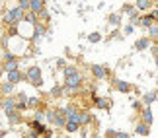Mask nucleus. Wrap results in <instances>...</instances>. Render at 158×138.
<instances>
[{"label":"nucleus","mask_w":158,"mask_h":138,"mask_svg":"<svg viewBox=\"0 0 158 138\" xmlns=\"http://www.w3.org/2000/svg\"><path fill=\"white\" fill-rule=\"evenodd\" d=\"M26 82H29L35 88L43 86V76H41V68L39 66H29L26 72Z\"/></svg>","instance_id":"obj_1"},{"label":"nucleus","mask_w":158,"mask_h":138,"mask_svg":"<svg viewBox=\"0 0 158 138\" xmlns=\"http://www.w3.org/2000/svg\"><path fill=\"white\" fill-rule=\"evenodd\" d=\"M82 86V76H80V72H76V74H72V76H66L64 78V92H74V89H78Z\"/></svg>","instance_id":"obj_2"},{"label":"nucleus","mask_w":158,"mask_h":138,"mask_svg":"<svg viewBox=\"0 0 158 138\" xmlns=\"http://www.w3.org/2000/svg\"><path fill=\"white\" fill-rule=\"evenodd\" d=\"M22 20H23V12L20 8H12L4 14V22L8 23V26H16V23L22 22Z\"/></svg>","instance_id":"obj_3"},{"label":"nucleus","mask_w":158,"mask_h":138,"mask_svg":"<svg viewBox=\"0 0 158 138\" xmlns=\"http://www.w3.org/2000/svg\"><path fill=\"white\" fill-rule=\"evenodd\" d=\"M90 70H92V74H94L96 80H104V78H107V68L102 66V64H92Z\"/></svg>","instance_id":"obj_4"},{"label":"nucleus","mask_w":158,"mask_h":138,"mask_svg":"<svg viewBox=\"0 0 158 138\" xmlns=\"http://www.w3.org/2000/svg\"><path fill=\"white\" fill-rule=\"evenodd\" d=\"M6 74H8V80L6 82H10V84H18V82L26 80V74L20 72V70H12V72H6Z\"/></svg>","instance_id":"obj_5"},{"label":"nucleus","mask_w":158,"mask_h":138,"mask_svg":"<svg viewBox=\"0 0 158 138\" xmlns=\"http://www.w3.org/2000/svg\"><path fill=\"white\" fill-rule=\"evenodd\" d=\"M14 101H16V111H26L27 109V95L26 93H18L14 97Z\"/></svg>","instance_id":"obj_6"},{"label":"nucleus","mask_w":158,"mask_h":138,"mask_svg":"<svg viewBox=\"0 0 158 138\" xmlns=\"http://www.w3.org/2000/svg\"><path fill=\"white\" fill-rule=\"evenodd\" d=\"M156 20V12H150V14L147 16H143V18H139V26H143V27H150L154 23Z\"/></svg>","instance_id":"obj_7"},{"label":"nucleus","mask_w":158,"mask_h":138,"mask_svg":"<svg viewBox=\"0 0 158 138\" xmlns=\"http://www.w3.org/2000/svg\"><path fill=\"white\" fill-rule=\"evenodd\" d=\"M141 117H143V123L144 124H152V121H154V115H152V109H150V107H144V109L141 111Z\"/></svg>","instance_id":"obj_8"},{"label":"nucleus","mask_w":158,"mask_h":138,"mask_svg":"<svg viewBox=\"0 0 158 138\" xmlns=\"http://www.w3.org/2000/svg\"><path fill=\"white\" fill-rule=\"evenodd\" d=\"M94 97V103H96V107H100V109H104V111H109V107H111V101L109 99H106V97H98V95H92Z\"/></svg>","instance_id":"obj_9"},{"label":"nucleus","mask_w":158,"mask_h":138,"mask_svg":"<svg viewBox=\"0 0 158 138\" xmlns=\"http://www.w3.org/2000/svg\"><path fill=\"white\" fill-rule=\"evenodd\" d=\"M115 89L121 92V93H129L133 88H131V84L125 82V80H115Z\"/></svg>","instance_id":"obj_10"},{"label":"nucleus","mask_w":158,"mask_h":138,"mask_svg":"<svg viewBox=\"0 0 158 138\" xmlns=\"http://www.w3.org/2000/svg\"><path fill=\"white\" fill-rule=\"evenodd\" d=\"M6 117H8V123H10V124H18V123H22V115H20V113H18L16 109H14V111H8V113H6Z\"/></svg>","instance_id":"obj_11"},{"label":"nucleus","mask_w":158,"mask_h":138,"mask_svg":"<svg viewBox=\"0 0 158 138\" xmlns=\"http://www.w3.org/2000/svg\"><path fill=\"white\" fill-rule=\"evenodd\" d=\"M43 0H29V10L33 12V14H39L41 10H43Z\"/></svg>","instance_id":"obj_12"},{"label":"nucleus","mask_w":158,"mask_h":138,"mask_svg":"<svg viewBox=\"0 0 158 138\" xmlns=\"http://www.w3.org/2000/svg\"><path fill=\"white\" fill-rule=\"evenodd\" d=\"M154 101H156V92H154V89H152V92H147V93L143 95V103L147 105V107H150Z\"/></svg>","instance_id":"obj_13"},{"label":"nucleus","mask_w":158,"mask_h":138,"mask_svg":"<svg viewBox=\"0 0 158 138\" xmlns=\"http://www.w3.org/2000/svg\"><path fill=\"white\" fill-rule=\"evenodd\" d=\"M29 128H31V130H33V132H37V134L41 136V134H43V132H45V128H47V127H45V124H43V123H37V121H31V123H29Z\"/></svg>","instance_id":"obj_14"},{"label":"nucleus","mask_w":158,"mask_h":138,"mask_svg":"<svg viewBox=\"0 0 158 138\" xmlns=\"http://www.w3.org/2000/svg\"><path fill=\"white\" fill-rule=\"evenodd\" d=\"M76 123L80 124H88V123H92V115L90 113H78V117H76Z\"/></svg>","instance_id":"obj_15"},{"label":"nucleus","mask_w":158,"mask_h":138,"mask_svg":"<svg viewBox=\"0 0 158 138\" xmlns=\"http://www.w3.org/2000/svg\"><path fill=\"white\" fill-rule=\"evenodd\" d=\"M2 107H4V113L14 111V109H16V101H14V97H6V99L2 101Z\"/></svg>","instance_id":"obj_16"},{"label":"nucleus","mask_w":158,"mask_h":138,"mask_svg":"<svg viewBox=\"0 0 158 138\" xmlns=\"http://www.w3.org/2000/svg\"><path fill=\"white\" fill-rule=\"evenodd\" d=\"M148 45H150L148 37H141V39H139L137 43H135V49H137V51H147V49H148Z\"/></svg>","instance_id":"obj_17"},{"label":"nucleus","mask_w":158,"mask_h":138,"mask_svg":"<svg viewBox=\"0 0 158 138\" xmlns=\"http://www.w3.org/2000/svg\"><path fill=\"white\" fill-rule=\"evenodd\" d=\"M152 6V0H135V10H148Z\"/></svg>","instance_id":"obj_18"},{"label":"nucleus","mask_w":158,"mask_h":138,"mask_svg":"<svg viewBox=\"0 0 158 138\" xmlns=\"http://www.w3.org/2000/svg\"><path fill=\"white\" fill-rule=\"evenodd\" d=\"M135 132H137V134H141V136H148V134H150V128H148V124L139 123V124H137V128H135Z\"/></svg>","instance_id":"obj_19"},{"label":"nucleus","mask_w":158,"mask_h":138,"mask_svg":"<svg viewBox=\"0 0 158 138\" xmlns=\"http://www.w3.org/2000/svg\"><path fill=\"white\" fill-rule=\"evenodd\" d=\"M45 31H47L45 26H39V23H35V33H33V39H35V41L41 39V37L45 35Z\"/></svg>","instance_id":"obj_20"},{"label":"nucleus","mask_w":158,"mask_h":138,"mask_svg":"<svg viewBox=\"0 0 158 138\" xmlns=\"http://www.w3.org/2000/svg\"><path fill=\"white\" fill-rule=\"evenodd\" d=\"M63 128H66V130H69V132H76V130L80 128V124H78L76 121H66Z\"/></svg>","instance_id":"obj_21"},{"label":"nucleus","mask_w":158,"mask_h":138,"mask_svg":"<svg viewBox=\"0 0 158 138\" xmlns=\"http://www.w3.org/2000/svg\"><path fill=\"white\" fill-rule=\"evenodd\" d=\"M107 23H109L111 27H115V26L119 27V23H121V16H119V14H111V16H109V20H107Z\"/></svg>","instance_id":"obj_22"},{"label":"nucleus","mask_w":158,"mask_h":138,"mask_svg":"<svg viewBox=\"0 0 158 138\" xmlns=\"http://www.w3.org/2000/svg\"><path fill=\"white\" fill-rule=\"evenodd\" d=\"M18 68H20L18 61H12V62H6V64H4V70H6V72H12V70H18Z\"/></svg>","instance_id":"obj_23"},{"label":"nucleus","mask_w":158,"mask_h":138,"mask_svg":"<svg viewBox=\"0 0 158 138\" xmlns=\"http://www.w3.org/2000/svg\"><path fill=\"white\" fill-rule=\"evenodd\" d=\"M88 41H90V43H100V41H102V33H98V31L90 33L88 35Z\"/></svg>","instance_id":"obj_24"},{"label":"nucleus","mask_w":158,"mask_h":138,"mask_svg":"<svg viewBox=\"0 0 158 138\" xmlns=\"http://www.w3.org/2000/svg\"><path fill=\"white\" fill-rule=\"evenodd\" d=\"M39 105H41L39 97H27V107H33V109H35V107H39Z\"/></svg>","instance_id":"obj_25"},{"label":"nucleus","mask_w":158,"mask_h":138,"mask_svg":"<svg viewBox=\"0 0 158 138\" xmlns=\"http://www.w3.org/2000/svg\"><path fill=\"white\" fill-rule=\"evenodd\" d=\"M51 95H53V97H63V88H60V86H53Z\"/></svg>","instance_id":"obj_26"},{"label":"nucleus","mask_w":158,"mask_h":138,"mask_svg":"<svg viewBox=\"0 0 158 138\" xmlns=\"http://www.w3.org/2000/svg\"><path fill=\"white\" fill-rule=\"evenodd\" d=\"M0 89H2V93H10L12 89H14V84H10V82H4L2 86H0Z\"/></svg>","instance_id":"obj_27"},{"label":"nucleus","mask_w":158,"mask_h":138,"mask_svg":"<svg viewBox=\"0 0 158 138\" xmlns=\"http://www.w3.org/2000/svg\"><path fill=\"white\" fill-rule=\"evenodd\" d=\"M123 12H125V14H129L131 18H133V16H137V10L133 8L131 4H125V6H123Z\"/></svg>","instance_id":"obj_28"},{"label":"nucleus","mask_w":158,"mask_h":138,"mask_svg":"<svg viewBox=\"0 0 158 138\" xmlns=\"http://www.w3.org/2000/svg\"><path fill=\"white\" fill-rule=\"evenodd\" d=\"M18 8H20L22 12L29 10V0H18Z\"/></svg>","instance_id":"obj_29"},{"label":"nucleus","mask_w":158,"mask_h":138,"mask_svg":"<svg viewBox=\"0 0 158 138\" xmlns=\"http://www.w3.org/2000/svg\"><path fill=\"white\" fill-rule=\"evenodd\" d=\"M26 22H27V23H31V26H35V23H37V14L29 12V14H27V18H26Z\"/></svg>","instance_id":"obj_30"},{"label":"nucleus","mask_w":158,"mask_h":138,"mask_svg":"<svg viewBox=\"0 0 158 138\" xmlns=\"http://www.w3.org/2000/svg\"><path fill=\"white\" fill-rule=\"evenodd\" d=\"M76 66H64V78L66 76H72V74H76Z\"/></svg>","instance_id":"obj_31"},{"label":"nucleus","mask_w":158,"mask_h":138,"mask_svg":"<svg viewBox=\"0 0 158 138\" xmlns=\"http://www.w3.org/2000/svg\"><path fill=\"white\" fill-rule=\"evenodd\" d=\"M4 61H6V62L16 61V55H14V53H10V51H6V53H4Z\"/></svg>","instance_id":"obj_32"},{"label":"nucleus","mask_w":158,"mask_h":138,"mask_svg":"<svg viewBox=\"0 0 158 138\" xmlns=\"http://www.w3.org/2000/svg\"><path fill=\"white\" fill-rule=\"evenodd\" d=\"M148 33H150V37H152V39H156V35H158V27L154 26V23L148 27Z\"/></svg>","instance_id":"obj_33"},{"label":"nucleus","mask_w":158,"mask_h":138,"mask_svg":"<svg viewBox=\"0 0 158 138\" xmlns=\"http://www.w3.org/2000/svg\"><path fill=\"white\" fill-rule=\"evenodd\" d=\"M37 16H41V18H43V22H49V20H51V18H49V12H47L45 8H43V10H41V12H39V14H37Z\"/></svg>","instance_id":"obj_34"},{"label":"nucleus","mask_w":158,"mask_h":138,"mask_svg":"<svg viewBox=\"0 0 158 138\" xmlns=\"http://www.w3.org/2000/svg\"><path fill=\"white\" fill-rule=\"evenodd\" d=\"M35 121H37V123H43V121H45V113L37 111V113H35Z\"/></svg>","instance_id":"obj_35"},{"label":"nucleus","mask_w":158,"mask_h":138,"mask_svg":"<svg viewBox=\"0 0 158 138\" xmlns=\"http://www.w3.org/2000/svg\"><path fill=\"white\" fill-rule=\"evenodd\" d=\"M41 136H43V138H51V136H53V130H51V128H45V132L41 134Z\"/></svg>","instance_id":"obj_36"},{"label":"nucleus","mask_w":158,"mask_h":138,"mask_svg":"<svg viewBox=\"0 0 158 138\" xmlns=\"http://www.w3.org/2000/svg\"><path fill=\"white\" fill-rule=\"evenodd\" d=\"M115 138H131L127 132H115Z\"/></svg>","instance_id":"obj_37"},{"label":"nucleus","mask_w":158,"mask_h":138,"mask_svg":"<svg viewBox=\"0 0 158 138\" xmlns=\"http://www.w3.org/2000/svg\"><path fill=\"white\" fill-rule=\"evenodd\" d=\"M133 109H135V111L141 109V101H133Z\"/></svg>","instance_id":"obj_38"},{"label":"nucleus","mask_w":158,"mask_h":138,"mask_svg":"<svg viewBox=\"0 0 158 138\" xmlns=\"http://www.w3.org/2000/svg\"><path fill=\"white\" fill-rule=\"evenodd\" d=\"M133 29H135L133 26H127V27H125V35H131V33H133Z\"/></svg>","instance_id":"obj_39"},{"label":"nucleus","mask_w":158,"mask_h":138,"mask_svg":"<svg viewBox=\"0 0 158 138\" xmlns=\"http://www.w3.org/2000/svg\"><path fill=\"white\" fill-rule=\"evenodd\" d=\"M106 138H115V130H107V132H106Z\"/></svg>","instance_id":"obj_40"},{"label":"nucleus","mask_w":158,"mask_h":138,"mask_svg":"<svg viewBox=\"0 0 158 138\" xmlns=\"http://www.w3.org/2000/svg\"><path fill=\"white\" fill-rule=\"evenodd\" d=\"M57 66H59V68L64 66V61H63V58H59V61H57Z\"/></svg>","instance_id":"obj_41"},{"label":"nucleus","mask_w":158,"mask_h":138,"mask_svg":"<svg viewBox=\"0 0 158 138\" xmlns=\"http://www.w3.org/2000/svg\"><path fill=\"white\" fill-rule=\"evenodd\" d=\"M92 138H100V134H94V136H92Z\"/></svg>","instance_id":"obj_42"},{"label":"nucleus","mask_w":158,"mask_h":138,"mask_svg":"<svg viewBox=\"0 0 158 138\" xmlns=\"http://www.w3.org/2000/svg\"><path fill=\"white\" fill-rule=\"evenodd\" d=\"M0 107H2V99H0Z\"/></svg>","instance_id":"obj_43"}]
</instances>
